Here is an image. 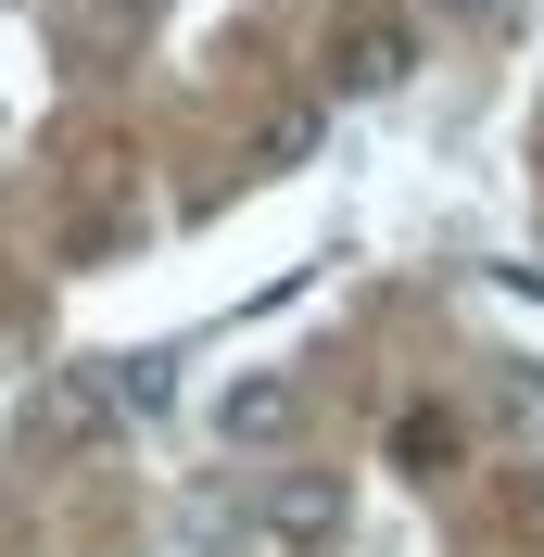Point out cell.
Returning <instances> with one entry per match:
<instances>
[{
  "label": "cell",
  "instance_id": "6",
  "mask_svg": "<svg viewBox=\"0 0 544 557\" xmlns=\"http://www.w3.org/2000/svg\"><path fill=\"white\" fill-rule=\"evenodd\" d=\"M305 152H317V114H279V127H267V165L292 177V165H305Z\"/></svg>",
  "mask_w": 544,
  "mask_h": 557
},
{
  "label": "cell",
  "instance_id": "4",
  "mask_svg": "<svg viewBox=\"0 0 544 557\" xmlns=\"http://www.w3.org/2000/svg\"><path fill=\"white\" fill-rule=\"evenodd\" d=\"M215 431H228V444H292V431H305V381H279V368L228 381L215 393Z\"/></svg>",
  "mask_w": 544,
  "mask_h": 557
},
{
  "label": "cell",
  "instance_id": "7",
  "mask_svg": "<svg viewBox=\"0 0 544 557\" xmlns=\"http://www.w3.org/2000/svg\"><path fill=\"white\" fill-rule=\"evenodd\" d=\"M443 26H507V0H431Z\"/></svg>",
  "mask_w": 544,
  "mask_h": 557
},
{
  "label": "cell",
  "instance_id": "1",
  "mask_svg": "<svg viewBox=\"0 0 544 557\" xmlns=\"http://www.w3.org/2000/svg\"><path fill=\"white\" fill-rule=\"evenodd\" d=\"M342 520H355L342 469H267L254 482V557H330Z\"/></svg>",
  "mask_w": 544,
  "mask_h": 557
},
{
  "label": "cell",
  "instance_id": "8",
  "mask_svg": "<svg viewBox=\"0 0 544 557\" xmlns=\"http://www.w3.org/2000/svg\"><path fill=\"white\" fill-rule=\"evenodd\" d=\"M532 507H544V482H532Z\"/></svg>",
  "mask_w": 544,
  "mask_h": 557
},
{
  "label": "cell",
  "instance_id": "2",
  "mask_svg": "<svg viewBox=\"0 0 544 557\" xmlns=\"http://www.w3.org/2000/svg\"><path fill=\"white\" fill-rule=\"evenodd\" d=\"M114 431H127V393H114L102 368H51L38 406H26V444H38V456H102Z\"/></svg>",
  "mask_w": 544,
  "mask_h": 557
},
{
  "label": "cell",
  "instance_id": "3",
  "mask_svg": "<svg viewBox=\"0 0 544 557\" xmlns=\"http://www.w3.org/2000/svg\"><path fill=\"white\" fill-rule=\"evenodd\" d=\"M406 76H418V26L406 13H355V26L330 38V89L342 102H393Z\"/></svg>",
  "mask_w": 544,
  "mask_h": 557
},
{
  "label": "cell",
  "instance_id": "5",
  "mask_svg": "<svg viewBox=\"0 0 544 557\" xmlns=\"http://www.w3.org/2000/svg\"><path fill=\"white\" fill-rule=\"evenodd\" d=\"M102 381L127 393V418H152V406H165V393H177V381H165V355H114Z\"/></svg>",
  "mask_w": 544,
  "mask_h": 557
}]
</instances>
